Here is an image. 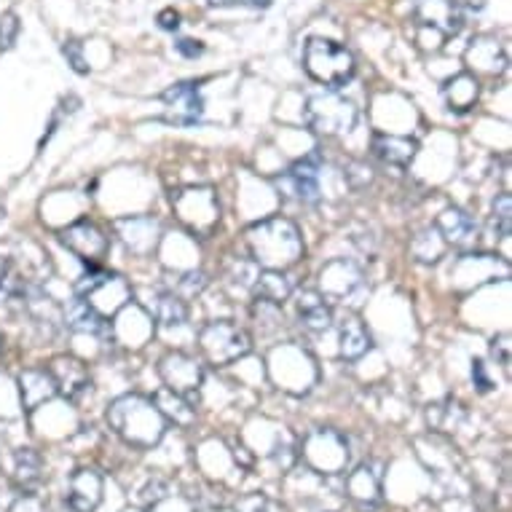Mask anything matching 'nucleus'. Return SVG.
<instances>
[{
  "mask_svg": "<svg viewBox=\"0 0 512 512\" xmlns=\"http://www.w3.org/2000/svg\"><path fill=\"white\" fill-rule=\"evenodd\" d=\"M250 247L255 261L263 263L266 269H285V266L298 261L303 252L298 228L290 220L282 218H271L252 228Z\"/></svg>",
  "mask_w": 512,
  "mask_h": 512,
  "instance_id": "f257e3e1",
  "label": "nucleus"
},
{
  "mask_svg": "<svg viewBox=\"0 0 512 512\" xmlns=\"http://www.w3.org/2000/svg\"><path fill=\"white\" fill-rule=\"evenodd\" d=\"M110 424L124 435L129 443L151 445L164 435V419L156 411V405L143 397H121L113 403L108 413Z\"/></svg>",
  "mask_w": 512,
  "mask_h": 512,
  "instance_id": "f03ea898",
  "label": "nucleus"
},
{
  "mask_svg": "<svg viewBox=\"0 0 512 512\" xmlns=\"http://www.w3.org/2000/svg\"><path fill=\"white\" fill-rule=\"evenodd\" d=\"M303 68L314 81L328 89H341L354 76V57L352 51L338 46L336 41L311 38L303 51Z\"/></svg>",
  "mask_w": 512,
  "mask_h": 512,
  "instance_id": "7ed1b4c3",
  "label": "nucleus"
},
{
  "mask_svg": "<svg viewBox=\"0 0 512 512\" xmlns=\"http://www.w3.org/2000/svg\"><path fill=\"white\" fill-rule=\"evenodd\" d=\"M357 118H360V113L354 108V102L336 92L314 94L306 100V108H303V121L317 135H346L357 126Z\"/></svg>",
  "mask_w": 512,
  "mask_h": 512,
  "instance_id": "20e7f679",
  "label": "nucleus"
},
{
  "mask_svg": "<svg viewBox=\"0 0 512 512\" xmlns=\"http://www.w3.org/2000/svg\"><path fill=\"white\" fill-rule=\"evenodd\" d=\"M204 357L212 365H228V362L239 360L244 354L250 352V338L242 328H236L231 322H212L202 330L199 336Z\"/></svg>",
  "mask_w": 512,
  "mask_h": 512,
  "instance_id": "39448f33",
  "label": "nucleus"
},
{
  "mask_svg": "<svg viewBox=\"0 0 512 512\" xmlns=\"http://www.w3.org/2000/svg\"><path fill=\"white\" fill-rule=\"evenodd\" d=\"M164 105H167V121L177 126H194L204 116V100L199 94V86L185 81V84L169 86L164 92Z\"/></svg>",
  "mask_w": 512,
  "mask_h": 512,
  "instance_id": "423d86ee",
  "label": "nucleus"
},
{
  "mask_svg": "<svg viewBox=\"0 0 512 512\" xmlns=\"http://www.w3.org/2000/svg\"><path fill=\"white\" fill-rule=\"evenodd\" d=\"M62 242L68 250H73L86 263H97L100 258H105L110 242L108 236L102 234L100 228L89 223V220H81L76 226H70L62 231Z\"/></svg>",
  "mask_w": 512,
  "mask_h": 512,
  "instance_id": "0eeeda50",
  "label": "nucleus"
},
{
  "mask_svg": "<svg viewBox=\"0 0 512 512\" xmlns=\"http://www.w3.org/2000/svg\"><path fill=\"white\" fill-rule=\"evenodd\" d=\"M161 376L177 395H191L202 384V365L188 354H169L161 360Z\"/></svg>",
  "mask_w": 512,
  "mask_h": 512,
  "instance_id": "6e6552de",
  "label": "nucleus"
},
{
  "mask_svg": "<svg viewBox=\"0 0 512 512\" xmlns=\"http://www.w3.org/2000/svg\"><path fill=\"white\" fill-rule=\"evenodd\" d=\"M421 25L432 27L443 35H456L464 27L462 9L456 6L454 0H421L416 6Z\"/></svg>",
  "mask_w": 512,
  "mask_h": 512,
  "instance_id": "1a4fd4ad",
  "label": "nucleus"
},
{
  "mask_svg": "<svg viewBox=\"0 0 512 512\" xmlns=\"http://www.w3.org/2000/svg\"><path fill=\"white\" fill-rule=\"evenodd\" d=\"M62 322L86 336H110V322L86 298H73L62 311Z\"/></svg>",
  "mask_w": 512,
  "mask_h": 512,
  "instance_id": "9d476101",
  "label": "nucleus"
},
{
  "mask_svg": "<svg viewBox=\"0 0 512 512\" xmlns=\"http://www.w3.org/2000/svg\"><path fill=\"white\" fill-rule=\"evenodd\" d=\"M285 183L290 185V191L295 194V199H301L303 204L319 202L322 196V188H319V159L317 156H309V159L298 161L287 172Z\"/></svg>",
  "mask_w": 512,
  "mask_h": 512,
  "instance_id": "9b49d317",
  "label": "nucleus"
},
{
  "mask_svg": "<svg viewBox=\"0 0 512 512\" xmlns=\"http://www.w3.org/2000/svg\"><path fill=\"white\" fill-rule=\"evenodd\" d=\"M373 156L378 161H384L389 167H408L416 156V140L400 135H376L373 137Z\"/></svg>",
  "mask_w": 512,
  "mask_h": 512,
  "instance_id": "f8f14e48",
  "label": "nucleus"
},
{
  "mask_svg": "<svg viewBox=\"0 0 512 512\" xmlns=\"http://www.w3.org/2000/svg\"><path fill=\"white\" fill-rule=\"evenodd\" d=\"M19 392H22V405L27 411H35L38 405L57 395V384L46 370H25L19 376Z\"/></svg>",
  "mask_w": 512,
  "mask_h": 512,
  "instance_id": "ddd939ff",
  "label": "nucleus"
},
{
  "mask_svg": "<svg viewBox=\"0 0 512 512\" xmlns=\"http://www.w3.org/2000/svg\"><path fill=\"white\" fill-rule=\"evenodd\" d=\"M437 234L443 236L445 244H467L472 242V236L478 234V226H475V220L464 210L448 207L437 218Z\"/></svg>",
  "mask_w": 512,
  "mask_h": 512,
  "instance_id": "4468645a",
  "label": "nucleus"
},
{
  "mask_svg": "<svg viewBox=\"0 0 512 512\" xmlns=\"http://www.w3.org/2000/svg\"><path fill=\"white\" fill-rule=\"evenodd\" d=\"M51 378H54V384L57 389H62L68 397H76L78 392H84L89 387V373L78 360L73 357H57V360L51 362Z\"/></svg>",
  "mask_w": 512,
  "mask_h": 512,
  "instance_id": "2eb2a0df",
  "label": "nucleus"
},
{
  "mask_svg": "<svg viewBox=\"0 0 512 512\" xmlns=\"http://www.w3.org/2000/svg\"><path fill=\"white\" fill-rule=\"evenodd\" d=\"M298 314H301V325L311 333H322V330L330 328L333 322V311L325 303V295L314 293V290H306V293L298 298Z\"/></svg>",
  "mask_w": 512,
  "mask_h": 512,
  "instance_id": "dca6fc26",
  "label": "nucleus"
},
{
  "mask_svg": "<svg viewBox=\"0 0 512 512\" xmlns=\"http://www.w3.org/2000/svg\"><path fill=\"white\" fill-rule=\"evenodd\" d=\"M102 480L97 472L81 470L70 483V507L76 512H92L100 504Z\"/></svg>",
  "mask_w": 512,
  "mask_h": 512,
  "instance_id": "f3484780",
  "label": "nucleus"
},
{
  "mask_svg": "<svg viewBox=\"0 0 512 512\" xmlns=\"http://www.w3.org/2000/svg\"><path fill=\"white\" fill-rule=\"evenodd\" d=\"M370 346H373V338L362 325V319L349 317L341 322V357L344 360H360L362 354L370 352Z\"/></svg>",
  "mask_w": 512,
  "mask_h": 512,
  "instance_id": "a211bd4d",
  "label": "nucleus"
},
{
  "mask_svg": "<svg viewBox=\"0 0 512 512\" xmlns=\"http://www.w3.org/2000/svg\"><path fill=\"white\" fill-rule=\"evenodd\" d=\"M478 92V78L470 76V73H459V76L445 84V100H448L451 110H470L475 100H478Z\"/></svg>",
  "mask_w": 512,
  "mask_h": 512,
  "instance_id": "6ab92c4d",
  "label": "nucleus"
},
{
  "mask_svg": "<svg viewBox=\"0 0 512 512\" xmlns=\"http://www.w3.org/2000/svg\"><path fill=\"white\" fill-rule=\"evenodd\" d=\"M290 293H293V282H290L279 269H269L266 274L258 277V282H255V295H258L263 303H274V306H279L285 298H290Z\"/></svg>",
  "mask_w": 512,
  "mask_h": 512,
  "instance_id": "aec40b11",
  "label": "nucleus"
},
{
  "mask_svg": "<svg viewBox=\"0 0 512 512\" xmlns=\"http://www.w3.org/2000/svg\"><path fill=\"white\" fill-rule=\"evenodd\" d=\"M27 311H30V317L38 322V325H51V328H57L59 322H62V311L54 301H51L49 295H43L41 290H30L25 295Z\"/></svg>",
  "mask_w": 512,
  "mask_h": 512,
  "instance_id": "412c9836",
  "label": "nucleus"
},
{
  "mask_svg": "<svg viewBox=\"0 0 512 512\" xmlns=\"http://www.w3.org/2000/svg\"><path fill=\"white\" fill-rule=\"evenodd\" d=\"M156 317L164 328H172V325H183L188 319V309H185V301L175 293L159 295V303H156Z\"/></svg>",
  "mask_w": 512,
  "mask_h": 512,
  "instance_id": "4be33fe9",
  "label": "nucleus"
},
{
  "mask_svg": "<svg viewBox=\"0 0 512 512\" xmlns=\"http://www.w3.org/2000/svg\"><path fill=\"white\" fill-rule=\"evenodd\" d=\"M445 250L443 236H437V231L427 228V231H421L411 244V252L416 255V261L421 263H435Z\"/></svg>",
  "mask_w": 512,
  "mask_h": 512,
  "instance_id": "5701e85b",
  "label": "nucleus"
},
{
  "mask_svg": "<svg viewBox=\"0 0 512 512\" xmlns=\"http://www.w3.org/2000/svg\"><path fill=\"white\" fill-rule=\"evenodd\" d=\"M17 478L25 486H33L41 478V456L35 454L33 448H22L17 454Z\"/></svg>",
  "mask_w": 512,
  "mask_h": 512,
  "instance_id": "b1692460",
  "label": "nucleus"
},
{
  "mask_svg": "<svg viewBox=\"0 0 512 512\" xmlns=\"http://www.w3.org/2000/svg\"><path fill=\"white\" fill-rule=\"evenodd\" d=\"M494 226H496V234H499V236H510L512 234V199H510V194L496 196Z\"/></svg>",
  "mask_w": 512,
  "mask_h": 512,
  "instance_id": "393cba45",
  "label": "nucleus"
},
{
  "mask_svg": "<svg viewBox=\"0 0 512 512\" xmlns=\"http://www.w3.org/2000/svg\"><path fill=\"white\" fill-rule=\"evenodd\" d=\"M19 35V19L14 11H6L0 17V51H9L14 43H17Z\"/></svg>",
  "mask_w": 512,
  "mask_h": 512,
  "instance_id": "a878e982",
  "label": "nucleus"
},
{
  "mask_svg": "<svg viewBox=\"0 0 512 512\" xmlns=\"http://www.w3.org/2000/svg\"><path fill=\"white\" fill-rule=\"evenodd\" d=\"M207 287V277L204 274H196V271H191V274H183V279L177 282V293L185 295V298H191V295H199Z\"/></svg>",
  "mask_w": 512,
  "mask_h": 512,
  "instance_id": "bb28decb",
  "label": "nucleus"
},
{
  "mask_svg": "<svg viewBox=\"0 0 512 512\" xmlns=\"http://www.w3.org/2000/svg\"><path fill=\"white\" fill-rule=\"evenodd\" d=\"M62 54L68 57V62L73 65V70H76V73H81V76H84V73H89V65H86V59H84V46H81V43L68 41L65 46H62Z\"/></svg>",
  "mask_w": 512,
  "mask_h": 512,
  "instance_id": "cd10ccee",
  "label": "nucleus"
},
{
  "mask_svg": "<svg viewBox=\"0 0 512 512\" xmlns=\"http://www.w3.org/2000/svg\"><path fill=\"white\" fill-rule=\"evenodd\" d=\"M472 381H475V387H478L480 392H488V389L494 387V384H491V378H488L486 362L483 360L472 362Z\"/></svg>",
  "mask_w": 512,
  "mask_h": 512,
  "instance_id": "c85d7f7f",
  "label": "nucleus"
},
{
  "mask_svg": "<svg viewBox=\"0 0 512 512\" xmlns=\"http://www.w3.org/2000/svg\"><path fill=\"white\" fill-rule=\"evenodd\" d=\"M491 354H494L502 365H510V336L494 338V341H491Z\"/></svg>",
  "mask_w": 512,
  "mask_h": 512,
  "instance_id": "c756f323",
  "label": "nucleus"
},
{
  "mask_svg": "<svg viewBox=\"0 0 512 512\" xmlns=\"http://www.w3.org/2000/svg\"><path fill=\"white\" fill-rule=\"evenodd\" d=\"M177 51L188 59H196L204 54L202 41H194V38H183V41H177Z\"/></svg>",
  "mask_w": 512,
  "mask_h": 512,
  "instance_id": "7c9ffc66",
  "label": "nucleus"
},
{
  "mask_svg": "<svg viewBox=\"0 0 512 512\" xmlns=\"http://www.w3.org/2000/svg\"><path fill=\"white\" fill-rule=\"evenodd\" d=\"M159 25L164 27V30H177V27H180V14H177L175 9H164L159 14Z\"/></svg>",
  "mask_w": 512,
  "mask_h": 512,
  "instance_id": "2f4dec72",
  "label": "nucleus"
},
{
  "mask_svg": "<svg viewBox=\"0 0 512 512\" xmlns=\"http://www.w3.org/2000/svg\"><path fill=\"white\" fill-rule=\"evenodd\" d=\"M11 279H9V263L0 258V298H9L11 295Z\"/></svg>",
  "mask_w": 512,
  "mask_h": 512,
  "instance_id": "473e14b6",
  "label": "nucleus"
},
{
  "mask_svg": "<svg viewBox=\"0 0 512 512\" xmlns=\"http://www.w3.org/2000/svg\"><path fill=\"white\" fill-rule=\"evenodd\" d=\"M486 3H488V0H464V6H470V9H475V11L483 9Z\"/></svg>",
  "mask_w": 512,
  "mask_h": 512,
  "instance_id": "72a5a7b5",
  "label": "nucleus"
},
{
  "mask_svg": "<svg viewBox=\"0 0 512 512\" xmlns=\"http://www.w3.org/2000/svg\"><path fill=\"white\" fill-rule=\"evenodd\" d=\"M210 6H234V3H239V0H207Z\"/></svg>",
  "mask_w": 512,
  "mask_h": 512,
  "instance_id": "f704fd0d",
  "label": "nucleus"
},
{
  "mask_svg": "<svg viewBox=\"0 0 512 512\" xmlns=\"http://www.w3.org/2000/svg\"><path fill=\"white\" fill-rule=\"evenodd\" d=\"M247 3L258 6V9H266V6H271V0H247Z\"/></svg>",
  "mask_w": 512,
  "mask_h": 512,
  "instance_id": "c9c22d12",
  "label": "nucleus"
},
{
  "mask_svg": "<svg viewBox=\"0 0 512 512\" xmlns=\"http://www.w3.org/2000/svg\"><path fill=\"white\" fill-rule=\"evenodd\" d=\"M0 218H3V207H0Z\"/></svg>",
  "mask_w": 512,
  "mask_h": 512,
  "instance_id": "e433bc0d",
  "label": "nucleus"
}]
</instances>
